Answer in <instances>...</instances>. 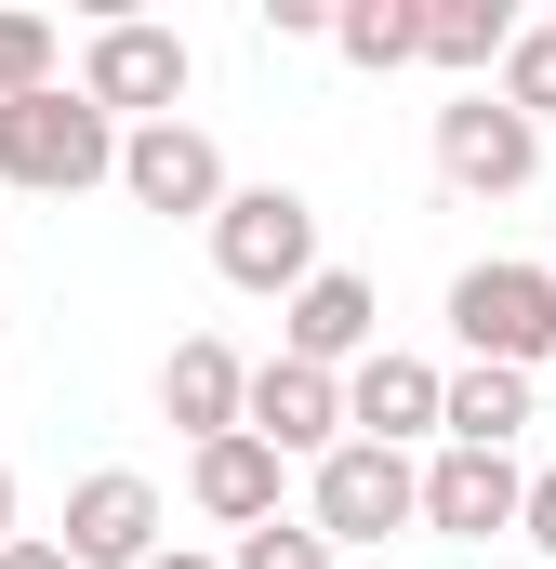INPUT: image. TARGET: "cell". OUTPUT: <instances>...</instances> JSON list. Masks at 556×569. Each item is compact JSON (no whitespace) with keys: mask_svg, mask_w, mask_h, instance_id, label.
I'll list each match as a JSON object with an SVG mask.
<instances>
[{"mask_svg":"<svg viewBox=\"0 0 556 569\" xmlns=\"http://www.w3.org/2000/svg\"><path fill=\"white\" fill-rule=\"evenodd\" d=\"M27 93H53V27L0 13V107H27Z\"/></svg>","mask_w":556,"mask_h":569,"instance_id":"20","label":"cell"},{"mask_svg":"<svg viewBox=\"0 0 556 569\" xmlns=\"http://www.w3.org/2000/svg\"><path fill=\"white\" fill-rule=\"evenodd\" d=\"M0 569H80V557H67L53 530H27V543H0Z\"/></svg>","mask_w":556,"mask_h":569,"instance_id":"22","label":"cell"},{"mask_svg":"<svg viewBox=\"0 0 556 569\" xmlns=\"http://www.w3.org/2000/svg\"><path fill=\"white\" fill-rule=\"evenodd\" d=\"M517 517H530V463L517 450H437L424 463V530L437 543H490Z\"/></svg>","mask_w":556,"mask_h":569,"instance_id":"10","label":"cell"},{"mask_svg":"<svg viewBox=\"0 0 556 569\" xmlns=\"http://www.w3.org/2000/svg\"><path fill=\"white\" fill-rule=\"evenodd\" d=\"M186 80H199V53H186L172 27H146V13H107V27L80 40V93H93L120 133L172 120V107H186Z\"/></svg>","mask_w":556,"mask_h":569,"instance_id":"5","label":"cell"},{"mask_svg":"<svg viewBox=\"0 0 556 569\" xmlns=\"http://www.w3.org/2000/svg\"><path fill=\"white\" fill-rule=\"evenodd\" d=\"M517 437H530V371L464 358V371H450V437H437V450H517Z\"/></svg>","mask_w":556,"mask_h":569,"instance_id":"16","label":"cell"},{"mask_svg":"<svg viewBox=\"0 0 556 569\" xmlns=\"http://www.w3.org/2000/svg\"><path fill=\"white\" fill-rule=\"evenodd\" d=\"M252 437L278 463H331L345 450V371H305V358H252Z\"/></svg>","mask_w":556,"mask_h":569,"instance_id":"11","label":"cell"},{"mask_svg":"<svg viewBox=\"0 0 556 569\" xmlns=\"http://www.w3.org/2000/svg\"><path fill=\"white\" fill-rule=\"evenodd\" d=\"M212 266H226V291H291L318 279V199L305 186H239L226 212H212Z\"/></svg>","mask_w":556,"mask_h":569,"instance_id":"3","label":"cell"},{"mask_svg":"<svg viewBox=\"0 0 556 569\" xmlns=\"http://www.w3.org/2000/svg\"><path fill=\"white\" fill-rule=\"evenodd\" d=\"M278 358H305V371H358V358H385V305L358 266H318V279L278 305Z\"/></svg>","mask_w":556,"mask_h":569,"instance_id":"9","label":"cell"},{"mask_svg":"<svg viewBox=\"0 0 556 569\" xmlns=\"http://www.w3.org/2000/svg\"><path fill=\"white\" fill-rule=\"evenodd\" d=\"M120 199L159 212V226H212L239 186H226V146L199 120H146V133H120Z\"/></svg>","mask_w":556,"mask_h":569,"instance_id":"6","label":"cell"},{"mask_svg":"<svg viewBox=\"0 0 556 569\" xmlns=\"http://www.w3.org/2000/svg\"><path fill=\"white\" fill-rule=\"evenodd\" d=\"M345 425L371 437V450L450 437V371H437V358H398V345H385V358H358V371H345Z\"/></svg>","mask_w":556,"mask_h":569,"instance_id":"13","label":"cell"},{"mask_svg":"<svg viewBox=\"0 0 556 569\" xmlns=\"http://www.w3.org/2000/svg\"><path fill=\"white\" fill-rule=\"evenodd\" d=\"M0 186H27V199H80V186H120V120H107L80 80H53V93L0 107Z\"/></svg>","mask_w":556,"mask_h":569,"instance_id":"1","label":"cell"},{"mask_svg":"<svg viewBox=\"0 0 556 569\" xmlns=\"http://www.w3.org/2000/svg\"><path fill=\"white\" fill-rule=\"evenodd\" d=\"M226 569H345V543H331L318 517H278V530H239Z\"/></svg>","mask_w":556,"mask_h":569,"instance_id":"18","label":"cell"},{"mask_svg":"<svg viewBox=\"0 0 556 569\" xmlns=\"http://www.w3.org/2000/svg\"><path fill=\"white\" fill-rule=\"evenodd\" d=\"M450 345L490 358V371H544L556 358V266L544 252H490L450 279Z\"/></svg>","mask_w":556,"mask_h":569,"instance_id":"2","label":"cell"},{"mask_svg":"<svg viewBox=\"0 0 556 569\" xmlns=\"http://www.w3.org/2000/svg\"><path fill=\"white\" fill-rule=\"evenodd\" d=\"M159 530H172V503H159V477H133V463H93L80 490H67V557L80 569H146L159 557Z\"/></svg>","mask_w":556,"mask_h":569,"instance_id":"8","label":"cell"},{"mask_svg":"<svg viewBox=\"0 0 556 569\" xmlns=\"http://www.w3.org/2000/svg\"><path fill=\"white\" fill-rule=\"evenodd\" d=\"M0 345H13V305H0Z\"/></svg>","mask_w":556,"mask_h":569,"instance_id":"25","label":"cell"},{"mask_svg":"<svg viewBox=\"0 0 556 569\" xmlns=\"http://www.w3.org/2000/svg\"><path fill=\"white\" fill-rule=\"evenodd\" d=\"M517 543H530V557H556V463L530 477V517H517Z\"/></svg>","mask_w":556,"mask_h":569,"instance_id":"21","label":"cell"},{"mask_svg":"<svg viewBox=\"0 0 556 569\" xmlns=\"http://www.w3.org/2000/svg\"><path fill=\"white\" fill-rule=\"evenodd\" d=\"M0 543H27V530H13V463H0Z\"/></svg>","mask_w":556,"mask_h":569,"instance_id":"24","label":"cell"},{"mask_svg":"<svg viewBox=\"0 0 556 569\" xmlns=\"http://www.w3.org/2000/svg\"><path fill=\"white\" fill-rule=\"evenodd\" d=\"M278 477H291V463H278L252 425L212 437V450H186V503H199L212 530H278Z\"/></svg>","mask_w":556,"mask_h":569,"instance_id":"14","label":"cell"},{"mask_svg":"<svg viewBox=\"0 0 556 569\" xmlns=\"http://www.w3.org/2000/svg\"><path fill=\"white\" fill-rule=\"evenodd\" d=\"M159 425H186V450L239 437L252 425V358H239L226 331H186V345L159 358Z\"/></svg>","mask_w":556,"mask_h":569,"instance_id":"12","label":"cell"},{"mask_svg":"<svg viewBox=\"0 0 556 569\" xmlns=\"http://www.w3.org/2000/svg\"><path fill=\"white\" fill-rule=\"evenodd\" d=\"M331 53L371 67V80H385V67H424V0H345V13H331Z\"/></svg>","mask_w":556,"mask_h":569,"instance_id":"17","label":"cell"},{"mask_svg":"<svg viewBox=\"0 0 556 569\" xmlns=\"http://www.w3.org/2000/svg\"><path fill=\"white\" fill-rule=\"evenodd\" d=\"M146 569H226V557H186V543H159V557H146Z\"/></svg>","mask_w":556,"mask_h":569,"instance_id":"23","label":"cell"},{"mask_svg":"<svg viewBox=\"0 0 556 569\" xmlns=\"http://www.w3.org/2000/svg\"><path fill=\"white\" fill-rule=\"evenodd\" d=\"M530 172H544V120H517L504 93L437 107V186H450V199H517Z\"/></svg>","mask_w":556,"mask_h":569,"instance_id":"7","label":"cell"},{"mask_svg":"<svg viewBox=\"0 0 556 569\" xmlns=\"http://www.w3.org/2000/svg\"><path fill=\"white\" fill-rule=\"evenodd\" d=\"M305 517H318L331 543H398V530H424V463L345 437L331 463H305Z\"/></svg>","mask_w":556,"mask_h":569,"instance_id":"4","label":"cell"},{"mask_svg":"<svg viewBox=\"0 0 556 569\" xmlns=\"http://www.w3.org/2000/svg\"><path fill=\"white\" fill-rule=\"evenodd\" d=\"M504 53H517V13L504 0H424V67H450V80H504Z\"/></svg>","mask_w":556,"mask_h":569,"instance_id":"15","label":"cell"},{"mask_svg":"<svg viewBox=\"0 0 556 569\" xmlns=\"http://www.w3.org/2000/svg\"><path fill=\"white\" fill-rule=\"evenodd\" d=\"M517 120H556V27H517V53H504V80H490Z\"/></svg>","mask_w":556,"mask_h":569,"instance_id":"19","label":"cell"}]
</instances>
